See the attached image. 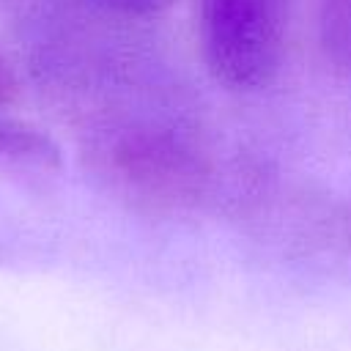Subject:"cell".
Listing matches in <instances>:
<instances>
[{
    "label": "cell",
    "instance_id": "2",
    "mask_svg": "<svg viewBox=\"0 0 351 351\" xmlns=\"http://www.w3.org/2000/svg\"><path fill=\"white\" fill-rule=\"evenodd\" d=\"M112 156L118 178L148 197L181 195L186 189H195L200 181V162L195 159V154L178 140L162 134L129 137Z\"/></svg>",
    "mask_w": 351,
    "mask_h": 351
},
{
    "label": "cell",
    "instance_id": "1",
    "mask_svg": "<svg viewBox=\"0 0 351 351\" xmlns=\"http://www.w3.org/2000/svg\"><path fill=\"white\" fill-rule=\"evenodd\" d=\"M293 0H200V49L228 88L269 85L285 55Z\"/></svg>",
    "mask_w": 351,
    "mask_h": 351
},
{
    "label": "cell",
    "instance_id": "5",
    "mask_svg": "<svg viewBox=\"0 0 351 351\" xmlns=\"http://www.w3.org/2000/svg\"><path fill=\"white\" fill-rule=\"evenodd\" d=\"M99 3L126 16H156L173 5V0H99Z\"/></svg>",
    "mask_w": 351,
    "mask_h": 351
},
{
    "label": "cell",
    "instance_id": "3",
    "mask_svg": "<svg viewBox=\"0 0 351 351\" xmlns=\"http://www.w3.org/2000/svg\"><path fill=\"white\" fill-rule=\"evenodd\" d=\"M0 167L25 178H47L60 167L58 145L36 126L0 118Z\"/></svg>",
    "mask_w": 351,
    "mask_h": 351
},
{
    "label": "cell",
    "instance_id": "4",
    "mask_svg": "<svg viewBox=\"0 0 351 351\" xmlns=\"http://www.w3.org/2000/svg\"><path fill=\"white\" fill-rule=\"evenodd\" d=\"M318 30L326 58L351 80V0H321Z\"/></svg>",
    "mask_w": 351,
    "mask_h": 351
}]
</instances>
